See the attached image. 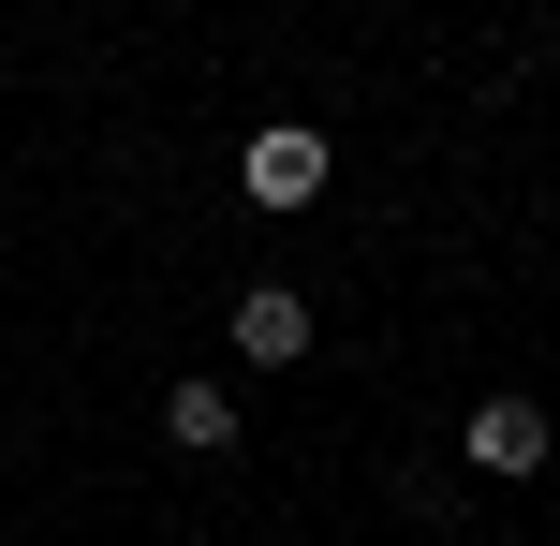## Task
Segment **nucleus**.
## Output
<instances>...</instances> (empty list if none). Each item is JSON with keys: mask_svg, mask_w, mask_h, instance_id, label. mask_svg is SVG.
Returning a JSON list of instances; mask_svg holds the SVG:
<instances>
[{"mask_svg": "<svg viewBox=\"0 0 560 546\" xmlns=\"http://www.w3.org/2000/svg\"><path fill=\"white\" fill-rule=\"evenodd\" d=\"M546 399H472V473H546Z\"/></svg>", "mask_w": 560, "mask_h": 546, "instance_id": "7ed1b4c3", "label": "nucleus"}, {"mask_svg": "<svg viewBox=\"0 0 560 546\" xmlns=\"http://www.w3.org/2000/svg\"><path fill=\"white\" fill-rule=\"evenodd\" d=\"M163 443H192V458H222V443H236V384H177V399H163Z\"/></svg>", "mask_w": 560, "mask_h": 546, "instance_id": "20e7f679", "label": "nucleus"}, {"mask_svg": "<svg viewBox=\"0 0 560 546\" xmlns=\"http://www.w3.org/2000/svg\"><path fill=\"white\" fill-rule=\"evenodd\" d=\"M236 193L252 207H310L325 193V133H310V118H266V133L236 148Z\"/></svg>", "mask_w": 560, "mask_h": 546, "instance_id": "f257e3e1", "label": "nucleus"}, {"mask_svg": "<svg viewBox=\"0 0 560 546\" xmlns=\"http://www.w3.org/2000/svg\"><path fill=\"white\" fill-rule=\"evenodd\" d=\"M295 355H310V295L295 281H252V295H236V370H295Z\"/></svg>", "mask_w": 560, "mask_h": 546, "instance_id": "f03ea898", "label": "nucleus"}]
</instances>
